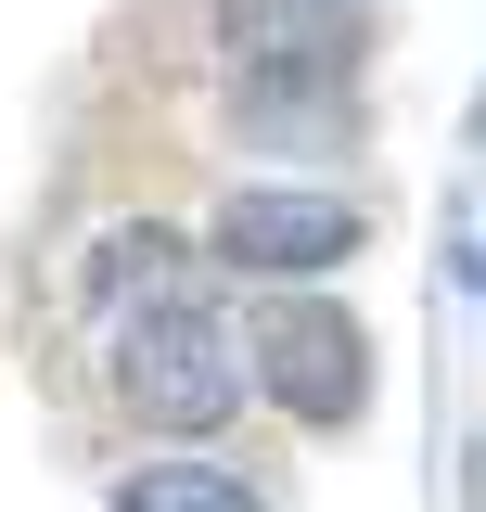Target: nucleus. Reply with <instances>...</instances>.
<instances>
[{
    "instance_id": "f257e3e1",
    "label": "nucleus",
    "mask_w": 486,
    "mask_h": 512,
    "mask_svg": "<svg viewBox=\"0 0 486 512\" xmlns=\"http://www.w3.org/2000/svg\"><path fill=\"white\" fill-rule=\"evenodd\" d=\"M243 384H256V346H243L218 308H141L116 333V397L128 423H154V436H218L243 410Z\"/></svg>"
},
{
    "instance_id": "f03ea898",
    "label": "nucleus",
    "mask_w": 486,
    "mask_h": 512,
    "mask_svg": "<svg viewBox=\"0 0 486 512\" xmlns=\"http://www.w3.org/2000/svg\"><path fill=\"white\" fill-rule=\"evenodd\" d=\"M359 52H371V39H359V13H346V0H218V64L256 90V116L346 90Z\"/></svg>"
},
{
    "instance_id": "423d86ee",
    "label": "nucleus",
    "mask_w": 486,
    "mask_h": 512,
    "mask_svg": "<svg viewBox=\"0 0 486 512\" xmlns=\"http://www.w3.org/2000/svg\"><path fill=\"white\" fill-rule=\"evenodd\" d=\"M116 512H256V487L218 474V461H154V474L116 487Z\"/></svg>"
},
{
    "instance_id": "39448f33",
    "label": "nucleus",
    "mask_w": 486,
    "mask_h": 512,
    "mask_svg": "<svg viewBox=\"0 0 486 512\" xmlns=\"http://www.w3.org/2000/svg\"><path fill=\"white\" fill-rule=\"evenodd\" d=\"M180 282H192V244L154 231V218H116V231L90 244V295H103V308H180Z\"/></svg>"
},
{
    "instance_id": "20e7f679",
    "label": "nucleus",
    "mask_w": 486,
    "mask_h": 512,
    "mask_svg": "<svg viewBox=\"0 0 486 512\" xmlns=\"http://www.w3.org/2000/svg\"><path fill=\"white\" fill-rule=\"evenodd\" d=\"M218 269H256V282H307L333 256H359V205L346 192H231L218 231H205Z\"/></svg>"
},
{
    "instance_id": "7ed1b4c3",
    "label": "nucleus",
    "mask_w": 486,
    "mask_h": 512,
    "mask_svg": "<svg viewBox=\"0 0 486 512\" xmlns=\"http://www.w3.org/2000/svg\"><path fill=\"white\" fill-rule=\"evenodd\" d=\"M256 384L295 410V423H359L371 397V333L346 308H320V295H282V308L256 320Z\"/></svg>"
}]
</instances>
